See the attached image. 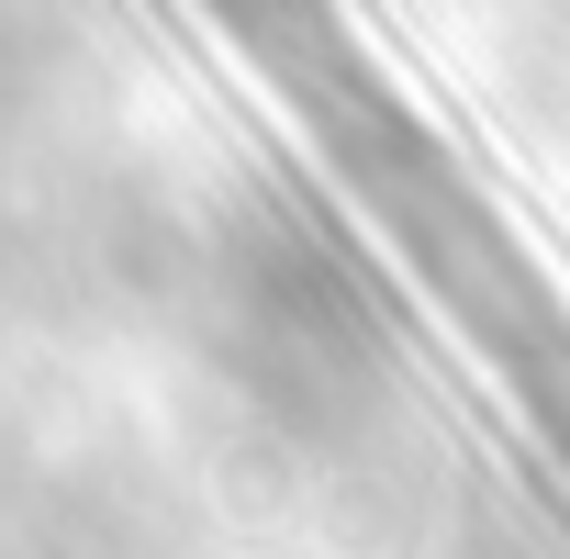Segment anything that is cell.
Instances as JSON below:
<instances>
[{
  "instance_id": "cell-2",
  "label": "cell",
  "mask_w": 570,
  "mask_h": 559,
  "mask_svg": "<svg viewBox=\"0 0 570 559\" xmlns=\"http://www.w3.org/2000/svg\"><path fill=\"white\" fill-rule=\"evenodd\" d=\"M202 23H213L257 79H279V101H303L314 79H336V68L358 57V35H347L336 0H202Z\"/></svg>"
},
{
  "instance_id": "cell-3",
  "label": "cell",
  "mask_w": 570,
  "mask_h": 559,
  "mask_svg": "<svg viewBox=\"0 0 570 559\" xmlns=\"http://www.w3.org/2000/svg\"><path fill=\"white\" fill-rule=\"evenodd\" d=\"M46 68V35H35V12H23V0H0V112H12L23 101V79Z\"/></svg>"
},
{
  "instance_id": "cell-1",
  "label": "cell",
  "mask_w": 570,
  "mask_h": 559,
  "mask_svg": "<svg viewBox=\"0 0 570 559\" xmlns=\"http://www.w3.org/2000/svg\"><path fill=\"white\" fill-rule=\"evenodd\" d=\"M202 314H213L224 381H235L257 414H279L292 437H347V425H370L381 392H392L381 303L358 292L347 246H325V235L292 224V213H246V224L213 246Z\"/></svg>"
}]
</instances>
